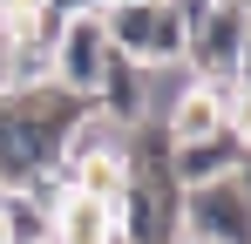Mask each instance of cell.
Returning a JSON list of instances; mask_svg holds the SVG:
<instances>
[{
	"label": "cell",
	"instance_id": "cell-1",
	"mask_svg": "<svg viewBox=\"0 0 251 244\" xmlns=\"http://www.w3.org/2000/svg\"><path fill=\"white\" fill-rule=\"evenodd\" d=\"M176 231L204 244H251V190L245 176H217L176 190Z\"/></svg>",
	"mask_w": 251,
	"mask_h": 244
},
{
	"label": "cell",
	"instance_id": "cell-2",
	"mask_svg": "<svg viewBox=\"0 0 251 244\" xmlns=\"http://www.w3.org/2000/svg\"><path fill=\"white\" fill-rule=\"evenodd\" d=\"M245 48H251V14H245V0H217L204 21L190 27V41H183V68H190V81L245 75Z\"/></svg>",
	"mask_w": 251,
	"mask_h": 244
},
{
	"label": "cell",
	"instance_id": "cell-3",
	"mask_svg": "<svg viewBox=\"0 0 251 244\" xmlns=\"http://www.w3.org/2000/svg\"><path fill=\"white\" fill-rule=\"evenodd\" d=\"M245 163H251L245 122H224V129L197 136V143H170V176H176V190L217 183V176H245Z\"/></svg>",
	"mask_w": 251,
	"mask_h": 244
},
{
	"label": "cell",
	"instance_id": "cell-4",
	"mask_svg": "<svg viewBox=\"0 0 251 244\" xmlns=\"http://www.w3.org/2000/svg\"><path fill=\"white\" fill-rule=\"evenodd\" d=\"M102 61H109V34H102V14H75L61 41H54V88H68V95H95V75H102Z\"/></svg>",
	"mask_w": 251,
	"mask_h": 244
},
{
	"label": "cell",
	"instance_id": "cell-5",
	"mask_svg": "<svg viewBox=\"0 0 251 244\" xmlns=\"http://www.w3.org/2000/svg\"><path fill=\"white\" fill-rule=\"evenodd\" d=\"M116 238L129 244H176V190H143V183H123L116 197Z\"/></svg>",
	"mask_w": 251,
	"mask_h": 244
},
{
	"label": "cell",
	"instance_id": "cell-6",
	"mask_svg": "<svg viewBox=\"0 0 251 244\" xmlns=\"http://www.w3.org/2000/svg\"><path fill=\"white\" fill-rule=\"evenodd\" d=\"M88 109H95V116H109L116 129H136V122L150 116V81H143V68H136L129 54L109 48V61H102V75H95Z\"/></svg>",
	"mask_w": 251,
	"mask_h": 244
},
{
	"label": "cell",
	"instance_id": "cell-7",
	"mask_svg": "<svg viewBox=\"0 0 251 244\" xmlns=\"http://www.w3.org/2000/svg\"><path fill=\"white\" fill-rule=\"evenodd\" d=\"M0 224H7V244H48V210L27 203L21 190H0Z\"/></svg>",
	"mask_w": 251,
	"mask_h": 244
},
{
	"label": "cell",
	"instance_id": "cell-8",
	"mask_svg": "<svg viewBox=\"0 0 251 244\" xmlns=\"http://www.w3.org/2000/svg\"><path fill=\"white\" fill-rule=\"evenodd\" d=\"M170 14H176V21H183V27H197V21H204L210 7H217V0H163Z\"/></svg>",
	"mask_w": 251,
	"mask_h": 244
},
{
	"label": "cell",
	"instance_id": "cell-9",
	"mask_svg": "<svg viewBox=\"0 0 251 244\" xmlns=\"http://www.w3.org/2000/svg\"><path fill=\"white\" fill-rule=\"evenodd\" d=\"M109 7H156V0H109Z\"/></svg>",
	"mask_w": 251,
	"mask_h": 244
},
{
	"label": "cell",
	"instance_id": "cell-10",
	"mask_svg": "<svg viewBox=\"0 0 251 244\" xmlns=\"http://www.w3.org/2000/svg\"><path fill=\"white\" fill-rule=\"evenodd\" d=\"M102 7H109V0H88V14H102Z\"/></svg>",
	"mask_w": 251,
	"mask_h": 244
},
{
	"label": "cell",
	"instance_id": "cell-11",
	"mask_svg": "<svg viewBox=\"0 0 251 244\" xmlns=\"http://www.w3.org/2000/svg\"><path fill=\"white\" fill-rule=\"evenodd\" d=\"M102 244H129V238H116V231H109V238H102Z\"/></svg>",
	"mask_w": 251,
	"mask_h": 244
},
{
	"label": "cell",
	"instance_id": "cell-12",
	"mask_svg": "<svg viewBox=\"0 0 251 244\" xmlns=\"http://www.w3.org/2000/svg\"><path fill=\"white\" fill-rule=\"evenodd\" d=\"M0 244H7V224H0Z\"/></svg>",
	"mask_w": 251,
	"mask_h": 244
}]
</instances>
